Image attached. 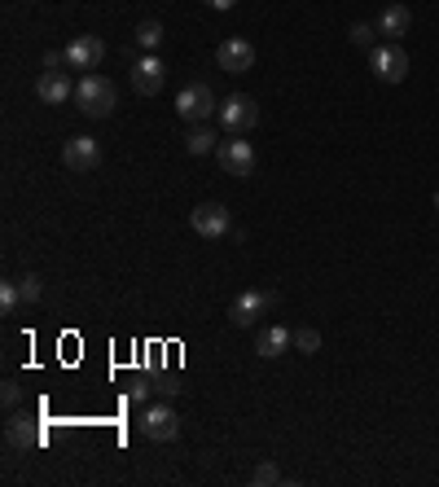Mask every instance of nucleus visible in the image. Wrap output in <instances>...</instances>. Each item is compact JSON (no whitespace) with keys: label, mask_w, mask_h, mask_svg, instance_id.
Wrapping results in <instances>:
<instances>
[{"label":"nucleus","mask_w":439,"mask_h":487,"mask_svg":"<svg viewBox=\"0 0 439 487\" xmlns=\"http://www.w3.org/2000/svg\"><path fill=\"white\" fill-rule=\"evenodd\" d=\"M75 102H80V110L89 115V119H106L114 115V106H119V88L110 84L106 75H84L80 84H75Z\"/></svg>","instance_id":"nucleus-1"},{"label":"nucleus","mask_w":439,"mask_h":487,"mask_svg":"<svg viewBox=\"0 0 439 487\" xmlns=\"http://www.w3.org/2000/svg\"><path fill=\"white\" fill-rule=\"evenodd\" d=\"M277 308V294L273 290H242L233 303H228V321L237 325V330H250L264 312H273Z\"/></svg>","instance_id":"nucleus-2"},{"label":"nucleus","mask_w":439,"mask_h":487,"mask_svg":"<svg viewBox=\"0 0 439 487\" xmlns=\"http://www.w3.org/2000/svg\"><path fill=\"white\" fill-rule=\"evenodd\" d=\"M176 115L185 123H207L212 115H220L216 93H212L207 84H185V88L176 93Z\"/></svg>","instance_id":"nucleus-3"},{"label":"nucleus","mask_w":439,"mask_h":487,"mask_svg":"<svg viewBox=\"0 0 439 487\" xmlns=\"http://www.w3.org/2000/svg\"><path fill=\"white\" fill-rule=\"evenodd\" d=\"M369 71L382 84H400L409 75V53L400 44H378V49H369Z\"/></svg>","instance_id":"nucleus-4"},{"label":"nucleus","mask_w":439,"mask_h":487,"mask_svg":"<svg viewBox=\"0 0 439 487\" xmlns=\"http://www.w3.org/2000/svg\"><path fill=\"white\" fill-rule=\"evenodd\" d=\"M189 229L198 233V238H228L233 233V216H228V207H220V202H203V207H194L189 211Z\"/></svg>","instance_id":"nucleus-5"},{"label":"nucleus","mask_w":439,"mask_h":487,"mask_svg":"<svg viewBox=\"0 0 439 487\" xmlns=\"http://www.w3.org/2000/svg\"><path fill=\"white\" fill-rule=\"evenodd\" d=\"M141 435H145L150 444H172V439L181 435V417H176L167 404H154V408L141 413Z\"/></svg>","instance_id":"nucleus-6"},{"label":"nucleus","mask_w":439,"mask_h":487,"mask_svg":"<svg viewBox=\"0 0 439 487\" xmlns=\"http://www.w3.org/2000/svg\"><path fill=\"white\" fill-rule=\"evenodd\" d=\"M220 123H224L228 132H250V127L259 123V106H255V97H246V93L224 97V102H220Z\"/></svg>","instance_id":"nucleus-7"},{"label":"nucleus","mask_w":439,"mask_h":487,"mask_svg":"<svg viewBox=\"0 0 439 487\" xmlns=\"http://www.w3.org/2000/svg\"><path fill=\"white\" fill-rule=\"evenodd\" d=\"M62 53H66V66H71V71L93 75V71L102 66V57H106V44H102L97 35H75V40H71Z\"/></svg>","instance_id":"nucleus-8"},{"label":"nucleus","mask_w":439,"mask_h":487,"mask_svg":"<svg viewBox=\"0 0 439 487\" xmlns=\"http://www.w3.org/2000/svg\"><path fill=\"white\" fill-rule=\"evenodd\" d=\"M220 167H224V176H237V180H246L250 171H255V149H250V141H237V132H233V141H220Z\"/></svg>","instance_id":"nucleus-9"},{"label":"nucleus","mask_w":439,"mask_h":487,"mask_svg":"<svg viewBox=\"0 0 439 487\" xmlns=\"http://www.w3.org/2000/svg\"><path fill=\"white\" fill-rule=\"evenodd\" d=\"M163 84H167V66H163L158 53H145L141 62H132V88H136L141 97L163 93Z\"/></svg>","instance_id":"nucleus-10"},{"label":"nucleus","mask_w":439,"mask_h":487,"mask_svg":"<svg viewBox=\"0 0 439 487\" xmlns=\"http://www.w3.org/2000/svg\"><path fill=\"white\" fill-rule=\"evenodd\" d=\"M216 62L224 75H246V71L255 66V44L242 40V35H233V40H224L216 49Z\"/></svg>","instance_id":"nucleus-11"},{"label":"nucleus","mask_w":439,"mask_h":487,"mask_svg":"<svg viewBox=\"0 0 439 487\" xmlns=\"http://www.w3.org/2000/svg\"><path fill=\"white\" fill-rule=\"evenodd\" d=\"M62 163H66L71 171H93V167L102 163V145H97L93 136H71V141L62 145Z\"/></svg>","instance_id":"nucleus-12"},{"label":"nucleus","mask_w":439,"mask_h":487,"mask_svg":"<svg viewBox=\"0 0 439 487\" xmlns=\"http://www.w3.org/2000/svg\"><path fill=\"white\" fill-rule=\"evenodd\" d=\"M35 97H40L44 106H62L66 97H75V84L66 80V71H44V75L35 80Z\"/></svg>","instance_id":"nucleus-13"},{"label":"nucleus","mask_w":439,"mask_h":487,"mask_svg":"<svg viewBox=\"0 0 439 487\" xmlns=\"http://www.w3.org/2000/svg\"><path fill=\"white\" fill-rule=\"evenodd\" d=\"M4 439H9V448H40V444H44L40 426H35L27 413H13V417L4 422Z\"/></svg>","instance_id":"nucleus-14"},{"label":"nucleus","mask_w":439,"mask_h":487,"mask_svg":"<svg viewBox=\"0 0 439 487\" xmlns=\"http://www.w3.org/2000/svg\"><path fill=\"white\" fill-rule=\"evenodd\" d=\"M290 343H295V330H286V325H268V330H259V339H255V356L277 361Z\"/></svg>","instance_id":"nucleus-15"},{"label":"nucleus","mask_w":439,"mask_h":487,"mask_svg":"<svg viewBox=\"0 0 439 487\" xmlns=\"http://www.w3.org/2000/svg\"><path fill=\"white\" fill-rule=\"evenodd\" d=\"M409 27H413V13H409V4H387V9L378 13V35H391V40H400V35H409Z\"/></svg>","instance_id":"nucleus-16"},{"label":"nucleus","mask_w":439,"mask_h":487,"mask_svg":"<svg viewBox=\"0 0 439 487\" xmlns=\"http://www.w3.org/2000/svg\"><path fill=\"white\" fill-rule=\"evenodd\" d=\"M132 40H136V44H141L145 53H158V44H163V27H158L154 18H145V22H141V27L132 31Z\"/></svg>","instance_id":"nucleus-17"},{"label":"nucleus","mask_w":439,"mask_h":487,"mask_svg":"<svg viewBox=\"0 0 439 487\" xmlns=\"http://www.w3.org/2000/svg\"><path fill=\"white\" fill-rule=\"evenodd\" d=\"M185 149H189V154H212V149H216V136L207 132V123H198V127L185 136Z\"/></svg>","instance_id":"nucleus-18"},{"label":"nucleus","mask_w":439,"mask_h":487,"mask_svg":"<svg viewBox=\"0 0 439 487\" xmlns=\"http://www.w3.org/2000/svg\"><path fill=\"white\" fill-rule=\"evenodd\" d=\"M351 44H360V49H378V22H351Z\"/></svg>","instance_id":"nucleus-19"},{"label":"nucleus","mask_w":439,"mask_h":487,"mask_svg":"<svg viewBox=\"0 0 439 487\" xmlns=\"http://www.w3.org/2000/svg\"><path fill=\"white\" fill-rule=\"evenodd\" d=\"M22 303H27V299H22V285H18V281H4V285H0V312L13 316Z\"/></svg>","instance_id":"nucleus-20"},{"label":"nucleus","mask_w":439,"mask_h":487,"mask_svg":"<svg viewBox=\"0 0 439 487\" xmlns=\"http://www.w3.org/2000/svg\"><path fill=\"white\" fill-rule=\"evenodd\" d=\"M295 347H299L304 356H317V352H321V334L304 325V330H295Z\"/></svg>","instance_id":"nucleus-21"},{"label":"nucleus","mask_w":439,"mask_h":487,"mask_svg":"<svg viewBox=\"0 0 439 487\" xmlns=\"http://www.w3.org/2000/svg\"><path fill=\"white\" fill-rule=\"evenodd\" d=\"M18 285H22V299H27V303H35V299L44 294V285H40V277H35V272H27V277H18Z\"/></svg>","instance_id":"nucleus-22"},{"label":"nucleus","mask_w":439,"mask_h":487,"mask_svg":"<svg viewBox=\"0 0 439 487\" xmlns=\"http://www.w3.org/2000/svg\"><path fill=\"white\" fill-rule=\"evenodd\" d=\"M250 483H259V487H264V483H281V470H277L273 461H264V466L250 475Z\"/></svg>","instance_id":"nucleus-23"},{"label":"nucleus","mask_w":439,"mask_h":487,"mask_svg":"<svg viewBox=\"0 0 439 487\" xmlns=\"http://www.w3.org/2000/svg\"><path fill=\"white\" fill-rule=\"evenodd\" d=\"M0 399H4V408H18V404H22V386H18V382H4Z\"/></svg>","instance_id":"nucleus-24"},{"label":"nucleus","mask_w":439,"mask_h":487,"mask_svg":"<svg viewBox=\"0 0 439 487\" xmlns=\"http://www.w3.org/2000/svg\"><path fill=\"white\" fill-rule=\"evenodd\" d=\"M66 62V53H44V71H58Z\"/></svg>","instance_id":"nucleus-25"},{"label":"nucleus","mask_w":439,"mask_h":487,"mask_svg":"<svg viewBox=\"0 0 439 487\" xmlns=\"http://www.w3.org/2000/svg\"><path fill=\"white\" fill-rule=\"evenodd\" d=\"M127 395H132V399H136V404H141V399H145V395H150V386H145V382H132V391H127Z\"/></svg>","instance_id":"nucleus-26"},{"label":"nucleus","mask_w":439,"mask_h":487,"mask_svg":"<svg viewBox=\"0 0 439 487\" xmlns=\"http://www.w3.org/2000/svg\"><path fill=\"white\" fill-rule=\"evenodd\" d=\"M207 4H212L216 13H228V9H237V0H207Z\"/></svg>","instance_id":"nucleus-27"},{"label":"nucleus","mask_w":439,"mask_h":487,"mask_svg":"<svg viewBox=\"0 0 439 487\" xmlns=\"http://www.w3.org/2000/svg\"><path fill=\"white\" fill-rule=\"evenodd\" d=\"M435 211H439V194H435Z\"/></svg>","instance_id":"nucleus-28"}]
</instances>
